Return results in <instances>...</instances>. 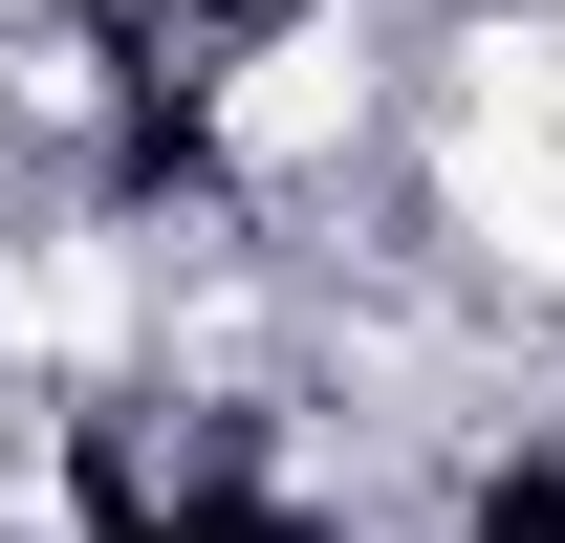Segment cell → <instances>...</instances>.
Instances as JSON below:
<instances>
[{
  "mask_svg": "<svg viewBox=\"0 0 565 543\" xmlns=\"http://www.w3.org/2000/svg\"><path fill=\"white\" fill-rule=\"evenodd\" d=\"M87 543H305V522H282V500H131V478H109Z\"/></svg>",
  "mask_w": 565,
  "mask_h": 543,
  "instance_id": "cell-1",
  "label": "cell"
},
{
  "mask_svg": "<svg viewBox=\"0 0 565 543\" xmlns=\"http://www.w3.org/2000/svg\"><path fill=\"white\" fill-rule=\"evenodd\" d=\"M457 543H565V457H500L479 500H457Z\"/></svg>",
  "mask_w": 565,
  "mask_h": 543,
  "instance_id": "cell-2",
  "label": "cell"
},
{
  "mask_svg": "<svg viewBox=\"0 0 565 543\" xmlns=\"http://www.w3.org/2000/svg\"><path fill=\"white\" fill-rule=\"evenodd\" d=\"M262 22H305V0H152V44H262Z\"/></svg>",
  "mask_w": 565,
  "mask_h": 543,
  "instance_id": "cell-3",
  "label": "cell"
}]
</instances>
